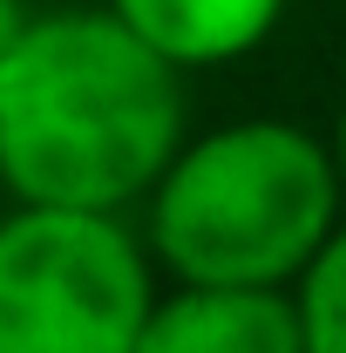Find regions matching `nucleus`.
I'll use <instances>...</instances> for the list:
<instances>
[{"label": "nucleus", "instance_id": "nucleus-1", "mask_svg": "<svg viewBox=\"0 0 346 353\" xmlns=\"http://www.w3.org/2000/svg\"><path fill=\"white\" fill-rule=\"evenodd\" d=\"M183 136V68L109 7H48L0 61V190L14 204L143 211Z\"/></svg>", "mask_w": 346, "mask_h": 353}, {"label": "nucleus", "instance_id": "nucleus-2", "mask_svg": "<svg viewBox=\"0 0 346 353\" xmlns=\"http://www.w3.org/2000/svg\"><path fill=\"white\" fill-rule=\"evenodd\" d=\"M346 224L333 136L292 116L190 130L143 197V245L176 285H299Z\"/></svg>", "mask_w": 346, "mask_h": 353}, {"label": "nucleus", "instance_id": "nucleus-3", "mask_svg": "<svg viewBox=\"0 0 346 353\" xmlns=\"http://www.w3.org/2000/svg\"><path fill=\"white\" fill-rule=\"evenodd\" d=\"M156 292L130 211H0V353H136Z\"/></svg>", "mask_w": 346, "mask_h": 353}, {"label": "nucleus", "instance_id": "nucleus-4", "mask_svg": "<svg viewBox=\"0 0 346 353\" xmlns=\"http://www.w3.org/2000/svg\"><path fill=\"white\" fill-rule=\"evenodd\" d=\"M136 353H305L285 285H176L163 279Z\"/></svg>", "mask_w": 346, "mask_h": 353}, {"label": "nucleus", "instance_id": "nucleus-5", "mask_svg": "<svg viewBox=\"0 0 346 353\" xmlns=\"http://www.w3.org/2000/svg\"><path fill=\"white\" fill-rule=\"evenodd\" d=\"M136 41H150L170 68H231L258 54L292 0H102Z\"/></svg>", "mask_w": 346, "mask_h": 353}, {"label": "nucleus", "instance_id": "nucleus-6", "mask_svg": "<svg viewBox=\"0 0 346 353\" xmlns=\"http://www.w3.org/2000/svg\"><path fill=\"white\" fill-rule=\"evenodd\" d=\"M292 306H299L305 353H346V224L319 245V259L299 272Z\"/></svg>", "mask_w": 346, "mask_h": 353}, {"label": "nucleus", "instance_id": "nucleus-7", "mask_svg": "<svg viewBox=\"0 0 346 353\" xmlns=\"http://www.w3.org/2000/svg\"><path fill=\"white\" fill-rule=\"evenodd\" d=\"M34 21V7L28 0H0V61H7V48L21 41V28Z\"/></svg>", "mask_w": 346, "mask_h": 353}, {"label": "nucleus", "instance_id": "nucleus-8", "mask_svg": "<svg viewBox=\"0 0 346 353\" xmlns=\"http://www.w3.org/2000/svg\"><path fill=\"white\" fill-rule=\"evenodd\" d=\"M333 157H340V176H346V102H340V116H333Z\"/></svg>", "mask_w": 346, "mask_h": 353}]
</instances>
